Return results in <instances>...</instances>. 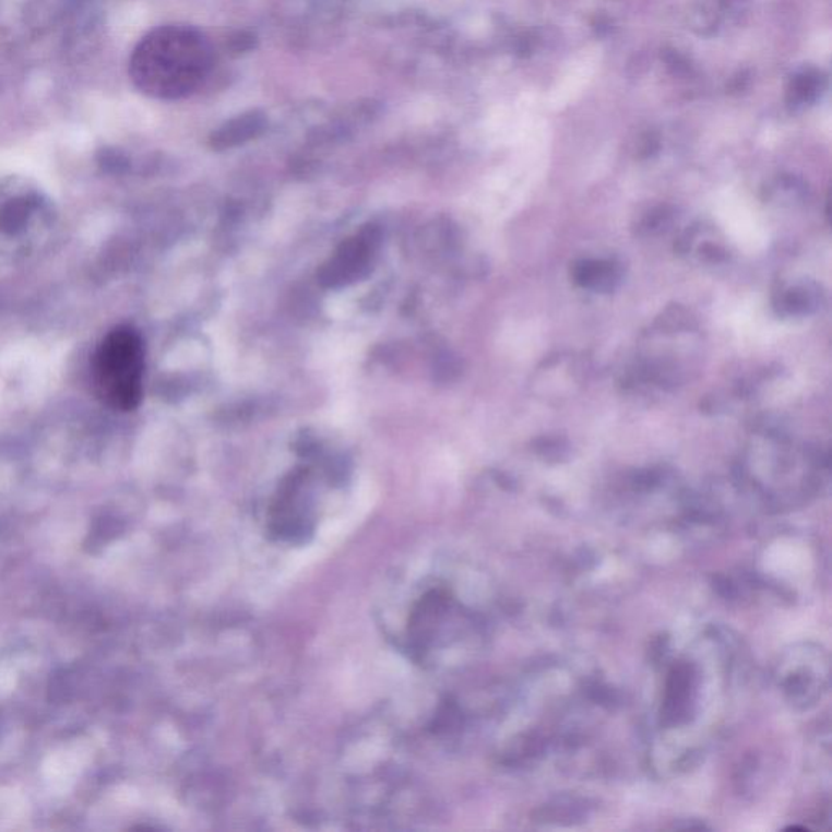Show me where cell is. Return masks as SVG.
<instances>
[{
    "mask_svg": "<svg viewBox=\"0 0 832 832\" xmlns=\"http://www.w3.org/2000/svg\"><path fill=\"white\" fill-rule=\"evenodd\" d=\"M209 69L207 39L182 25L162 26L143 36L129 62L140 92L159 99H178L194 92Z\"/></svg>",
    "mask_w": 832,
    "mask_h": 832,
    "instance_id": "1",
    "label": "cell"
},
{
    "mask_svg": "<svg viewBox=\"0 0 832 832\" xmlns=\"http://www.w3.org/2000/svg\"><path fill=\"white\" fill-rule=\"evenodd\" d=\"M575 285L595 293H611L623 278V265L614 259H581L571 265Z\"/></svg>",
    "mask_w": 832,
    "mask_h": 832,
    "instance_id": "5",
    "label": "cell"
},
{
    "mask_svg": "<svg viewBox=\"0 0 832 832\" xmlns=\"http://www.w3.org/2000/svg\"><path fill=\"white\" fill-rule=\"evenodd\" d=\"M119 531H121V528L112 525L111 521L98 522L95 527H92V532H90L88 540L92 542V550L95 547L102 548L103 545L108 544L111 538H115L116 535H118Z\"/></svg>",
    "mask_w": 832,
    "mask_h": 832,
    "instance_id": "8",
    "label": "cell"
},
{
    "mask_svg": "<svg viewBox=\"0 0 832 832\" xmlns=\"http://www.w3.org/2000/svg\"><path fill=\"white\" fill-rule=\"evenodd\" d=\"M534 451L550 461H561L569 452V442L559 436H542L535 439Z\"/></svg>",
    "mask_w": 832,
    "mask_h": 832,
    "instance_id": "7",
    "label": "cell"
},
{
    "mask_svg": "<svg viewBox=\"0 0 832 832\" xmlns=\"http://www.w3.org/2000/svg\"><path fill=\"white\" fill-rule=\"evenodd\" d=\"M675 219V209L668 207V205H662V207L652 209L644 218L638 223L639 236H654L661 235V233L667 231L668 226H671Z\"/></svg>",
    "mask_w": 832,
    "mask_h": 832,
    "instance_id": "6",
    "label": "cell"
},
{
    "mask_svg": "<svg viewBox=\"0 0 832 832\" xmlns=\"http://www.w3.org/2000/svg\"><path fill=\"white\" fill-rule=\"evenodd\" d=\"M698 251L699 255L704 261L711 262V264H722V262L728 259L727 249L724 246L717 245V242H704Z\"/></svg>",
    "mask_w": 832,
    "mask_h": 832,
    "instance_id": "9",
    "label": "cell"
},
{
    "mask_svg": "<svg viewBox=\"0 0 832 832\" xmlns=\"http://www.w3.org/2000/svg\"><path fill=\"white\" fill-rule=\"evenodd\" d=\"M823 305V289L811 280H805L797 285L781 289V292L775 293L774 299H772L774 311L781 318H807V316L820 311Z\"/></svg>",
    "mask_w": 832,
    "mask_h": 832,
    "instance_id": "4",
    "label": "cell"
},
{
    "mask_svg": "<svg viewBox=\"0 0 832 832\" xmlns=\"http://www.w3.org/2000/svg\"><path fill=\"white\" fill-rule=\"evenodd\" d=\"M376 245H378V238L372 229L344 242L337 254L319 272L322 285L342 286L365 277L368 274Z\"/></svg>",
    "mask_w": 832,
    "mask_h": 832,
    "instance_id": "3",
    "label": "cell"
},
{
    "mask_svg": "<svg viewBox=\"0 0 832 832\" xmlns=\"http://www.w3.org/2000/svg\"><path fill=\"white\" fill-rule=\"evenodd\" d=\"M145 353L139 332L128 325L109 332L96 348L92 361L96 397L119 412L139 407L143 394Z\"/></svg>",
    "mask_w": 832,
    "mask_h": 832,
    "instance_id": "2",
    "label": "cell"
}]
</instances>
